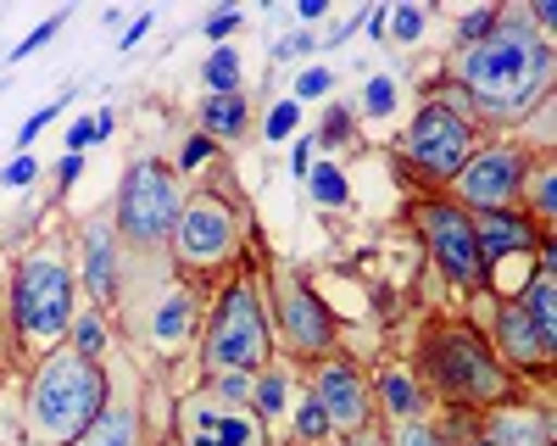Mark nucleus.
Segmentation results:
<instances>
[{"mask_svg": "<svg viewBox=\"0 0 557 446\" xmlns=\"http://www.w3.org/2000/svg\"><path fill=\"white\" fill-rule=\"evenodd\" d=\"M546 78H552V45L524 17H502L485 39L457 51V89H469V101L496 117L530 112Z\"/></svg>", "mask_w": 557, "mask_h": 446, "instance_id": "f257e3e1", "label": "nucleus"}, {"mask_svg": "<svg viewBox=\"0 0 557 446\" xmlns=\"http://www.w3.org/2000/svg\"><path fill=\"white\" fill-rule=\"evenodd\" d=\"M112 401L101 357H78L73 346H51L28 385V430L39 446H73Z\"/></svg>", "mask_w": 557, "mask_h": 446, "instance_id": "f03ea898", "label": "nucleus"}, {"mask_svg": "<svg viewBox=\"0 0 557 446\" xmlns=\"http://www.w3.org/2000/svg\"><path fill=\"white\" fill-rule=\"evenodd\" d=\"M424 369L451 408H507L513 401V369H502V357L474 324H441L424 340Z\"/></svg>", "mask_w": 557, "mask_h": 446, "instance_id": "7ed1b4c3", "label": "nucleus"}, {"mask_svg": "<svg viewBox=\"0 0 557 446\" xmlns=\"http://www.w3.org/2000/svg\"><path fill=\"white\" fill-rule=\"evenodd\" d=\"M273 351V319H268V296L251 274H240L212 307V330H207V363L223 374H257Z\"/></svg>", "mask_w": 557, "mask_h": 446, "instance_id": "20e7f679", "label": "nucleus"}, {"mask_svg": "<svg viewBox=\"0 0 557 446\" xmlns=\"http://www.w3.org/2000/svg\"><path fill=\"white\" fill-rule=\"evenodd\" d=\"M12 319L23 330V340L57 346L73 324V274L57 251H34L17 262L12 280Z\"/></svg>", "mask_w": 557, "mask_h": 446, "instance_id": "39448f33", "label": "nucleus"}, {"mask_svg": "<svg viewBox=\"0 0 557 446\" xmlns=\"http://www.w3.org/2000/svg\"><path fill=\"white\" fill-rule=\"evenodd\" d=\"M178 207H184V196H178V178H173V168L168 162H157V157H146V162H134L128 173H123V185H117V240H128V246H168V235H173V223H178Z\"/></svg>", "mask_w": 557, "mask_h": 446, "instance_id": "423d86ee", "label": "nucleus"}, {"mask_svg": "<svg viewBox=\"0 0 557 446\" xmlns=\"http://www.w3.org/2000/svg\"><path fill=\"white\" fill-rule=\"evenodd\" d=\"M457 185V207L462 212H507L524 201L530 185V146H474V157L462 162V173L451 178Z\"/></svg>", "mask_w": 557, "mask_h": 446, "instance_id": "0eeeda50", "label": "nucleus"}, {"mask_svg": "<svg viewBox=\"0 0 557 446\" xmlns=\"http://www.w3.org/2000/svg\"><path fill=\"white\" fill-rule=\"evenodd\" d=\"M474 146H480L474 117H462L446 101H424L418 117H412V128L401 134V151L412 157V168H424L430 178H457L462 162L474 157Z\"/></svg>", "mask_w": 557, "mask_h": 446, "instance_id": "6e6552de", "label": "nucleus"}, {"mask_svg": "<svg viewBox=\"0 0 557 446\" xmlns=\"http://www.w3.org/2000/svg\"><path fill=\"white\" fill-rule=\"evenodd\" d=\"M235 240H240V218L223 196L201 190L178 207V223H173V251L184 268H212V262H228L235 257Z\"/></svg>", "mask_w": 557, "mask_h": 446, "instance_id": "1a4fd4ad", "label": "nucleus"}, {"mask_svg": "<svg viewBox=\"0 0 557 446\" xmlns=\"http://www.w3.org/2000/svg\"><path fill=\"white\" fill-rule=\"evenodd\" d=\"M418 230H424V240L451 285H462V290L491 285L485 262H480V240H474V212H462L457 201H424L418 207Z\"/></svg>", "mask_w": 557, "mask_h": 446, "instance_id": "9d476101", "label": "nucleus"}, {"mask_svg": "<svg viewBox=\"0 0 557 446\" xmlns=\"http://www.w3.org/2000/svg\"><path fill=\"white\" fill-rule=\"evenodd\" d=\"M268 319H278L285 340H290L296 351H307V357H323V351L335 346V312L312 296V285H307L301 274H278Z\"/></svg>", "mask_w": 557, "mask_h": 446, "instance_id": "9b49d317", "label": "nucleus"}, {"mask_svg": "<svg viewBox=\"0 0 557 446\" xmlns=\"http://www.w3.org/2000/svg\"><path fill=\"white\" fill-rule=\"evenodd\" d=\"M312 401L323 413H330V430H346V435H357L362 424H368V385H362V374L351 369V363H341V357H330V363H318V374H312Z\"/></svg>", "mask_w": 557, "mask_h": 446, "instance_id": "f8f14e48", "label": "nucleus"}, {"mask_svg": "<svg viewBox=\"0 0 557 446\" xmlns=\"http://www.w3.org/2000/svg\"><path fill=\"white\" fill-rule=\"evenodd\" d=\"M84 285L96 296V307H117L123 296V240L112 218H89L84 230Z\"/></svg>", "mask_w": 557, "mask_h": 446, "instance_id": "ddd939ff", "label": "nucleus"}, {"mask_svg": "<svg viewBox=\"0 0 557 446\" xmlns=\"http://www.w3.org/2000/svg\"><path fill=\"white\" fill-rule=\"evenodd\" d=\"M474 240H480V262H485V280H491V268L507 262V257H530L541 246V223L519 207H507V212H480L474 218Z\"/></svg>", "mask_w": 557, "mask_h": 446, "instance_id": "4468645a", "label": "nucleus"}, {"mask_svg": "<svg viewBox=\"0 0 557 446\" xmlns=\"http://www.w3.org/2000/svg\"><path fill=\"white\" fill-rule=\"evenodd\" d=\"M178 446H268L262 424L240 408H190Z\"/></svg>", "mask_w": 557, "mask_h": 446, "instance_id": "2eb2a0df", "label": "nucleus"}, {"mask_svg": "<svg viewBox=\"0 0 557 446\" xmlns=\"http://www.w3.org/2000/svg\"><path fill=\"white\" fill-rule=\"evenodd\" d=\"M491 351L502 357V369H546V357H552V351L541 346L535 324L524 319L519 296L496 307V346H491Z\"/></svg>", "mask_w": 557, "mask_h": 446, "instance_id": "dca6fc26", "label": "nucleus"}, {"mask_svg": "<svg viewBox=\"0 0 557 446\" xmlns=\"http://www.w3.org/2000/svg\"><path fill=\"white\" fill-rule=\"evenodd\" d=\"M519 307H524V319L535 324L541 346H546V351H557V274H552V268H535V274L524 280Z\"/></svg>", "mask_w": 557, "mask_h": 446, "instance_id": "f3484780", "label": "nucleus"}, {"mask_svg": "<svg viewBox=\"0 0 557 446\" xmlns=\"http://www.w3.org/2000/svg\"><path fill=\"white\" fill-rule=\"evenodd\" d=\"M139 441V413L128 408V401H107L101 419L89 424L73 446H134Z\"/></svg>", "mask_w": 557, "mask_h": 446, "instance_id": "a211bd4d", "label": "nucleus"}, {"mask_svg": "<svg viewBox=\"0 0 557 446\" xmlns=\"http://www.w3.org/2000/svg\"><path fill=\"white\" fill-rule=\"evenodd\" d=\"M246 96H207L201 107V123H207V140L212 134H223V140H235V134H246Z\"/></svg>", "mask_w": 557, "mask_h": 446, "instance_id": "6ab92c4d", "label": "nucleus"}, {"mask_svg": "<svg viewBox=\"0 0 557 446\" xmlns=\"http://www.w3.org/2000/svg\"><path fill=\"white\" fill-rule=\"evenodd\" d=\"M201 78H207L212 96H240V51H235V45H212Z\"/></svg>", "mask_w": 557, "mask_h": 446, "instance_id": "aec40b11", "label": "nucleus"}, {"mask_svg": "<svg viewBox=\"0 0 557 446\" xmlns=\"http://www.w3.org/2000/svg\"><path fill=\"white\" fill-rule=\"evenodd\" d=\"M485 441H491V446H546V419L535 424L530 413H502Z\"/></svg>", "mask_w": 557, "mask_h": 446, "instance_id": "412c9836", "label": "nucleus"}, {"mask_svg": "<svg viewBox=\"0 0 557 446\" xmlns=\"http://www.w3.org/2000/svg\"><path fill=\"white\" fill-rule=\"evenodd\" d=\"M184 330H190V296H168L151 319V335L162 346H173V340H184Z\"/></svg>", "mask_w": 557, "mask_h": 446, "instance_id": "4be33fe9", "label": "nucleus"}, {"mask_svg": "<svg viewBox=\"0 0 557 446\" xmlns=\"http://www.w3.org/2000/svg\"><path fill=\"white\" fill-rule=\"evenodd\" d=\"M380 396H385V408L396 419H418V413H424V396H418V385L407 374H385L380 380Z\"/></svg>", "mask_w": 557, "mask_h": 446, "instance_id": "5701e85b", "label": "nucleus"}, {"mask_svg": "<svg viewBox=\"0 0 557 446\" xmlns=\"http://www.w3.org/2000/svg\"><path fill=\"white\" fill-rule=\"evenodd\" d=\"M307 185H312V196H318L323 207H346V196H351L346 173H341L335 162H318V168H307Z\"/></svg>", "mask_w": 557, "mask_h": 446, "instance_id": "b1692460", "label": "nucleus"}, {"mask_svg": "<svg viewBox=\"0 0 557 446\" xmlns=\"http://www.w3.org/2000/svg\"><path fill=\"white\" fill-rule=\"evenodd\" d=\"M67 335H73V351H78V357H101V351H107V324L96 319V312H73Z\"/></svg>", "mask_w": 557, "mask_h": 446, "instance_id": "393cba45", "label": "nucleus"}, {"mask_svg": "<svg viewBox=\"0 0 557 446\" xmlns=\"http://www.w3.org/2000/svg\"><path fill=\"white\" fill-rule=\"evenodd\" d=\"M424 23H430L424 7H385V28H391L401 45H418V39H424Z\"/></svg>", "mask_w": 557, "mask_h": 446, "instance_id": "a878e982", "label": "nucleus"}, {"mask_svg": "<svg viewBox=\"0 0 557 446\" xmlns=\"http://www.w3.org/2000/svg\"><path fill=\"white\" fill-rule=\"evenodd\" d=\"M251 401H257V419H273L278 408H285V374H262L257 385H251Z\"/></svg>", "mask_w": 557, "mask_h": 446, "instance_id": "bb28decb", "label": "nucleus"}, {"mask_svg": "<svg viewBox=\"0 0 557 446\" xmlns=\"http://www.w3.org/2000/svg\"><path fill=\"white\" fill-rule=\"evenodd\" d=\"M57 112H62V101H57V107H39L34 117H23V128L12 134V146H17V157H28V151H34V140H39V134H45V128L57 123Z\"/></svg>", "mask_w": 557, "mask_h": 446, "instance_id": "cd10ccee", "label": "nucleus"}, {"mask_svg": "<svg viewBox=\"0 0 557 446\" xmlns=\"http://www.w3.org/2000/svg\"><path fill=\"white\" fill-rule=\"evenodd\" d=\"M62 28H67V12H57V17H45V23H39L34 34H23V45H12V62H23V57H34V51H39V45H51V39H57Z\"/></svg>", "mask_w": 557, "mask_h": 446, "instance_id": "c85d7f7f", "label": "nucleus"}, {"mask_svg": "<svg viewBox=\"0 0 557 446\" xmlns=\"http://www.w3.org/2000/svg\"><path fill=\"white\" fill-rule=\"evenodd\" d=\"M330 89H335V73H330V67H307V73L296 78V96H290V101H296V107H301V101H323Z\"/></svg>", "mask_w": 557, "mask_h": 446, "instance_id": "c756f323", "label": "nucleus"}, {"mask_svg": "<svg viewBox=\"0 0 557 446\" xmlns=\"http://www.w3.org/2000/svg\"><path fill=\"white\" fill-rule=\"evenodd\" d=\"M296 435H301V441H323V435H330V413H323L312 396L296 408Z\"/></svg>", "mask_w": 557, "mask_h": 446, "instance_id": "7c9ffc66", "label": "nucleus"}, {"mask_svg": "<svg viewBox=\"0 0 557 446\" xmlns=\"http://www.w3.org/2000/svg\"><path fill=\"white\" fill-rule=\"evenodd\" d=\"M496 23H502V12H496V7H480V12H469V17L457 23V45H474V39H485Z\"/></svg>", "mask_w": 557, "mask_h": 446, "instance_id": "2f4dec72", "label": "nucleus"}, {"mask_svg": "<svg viewBox=\"0 0 557 446\" xmlns=\"http://www.w3.org/2000/svg\"><path fill=\"white\" fill-rule=\"evenodd\" d=\"M296 123H301V107H296V101H278V107L268 112V140H290Z\"/></svg>", "mask_w": 557, "mask_h": 446, "instance_id": "473e14b6", "label": "nucleus"}, {"mask_svg": "<svg viewBox=\"0 0 557 446\" xmlns=\"http://www.w3.org/2000/svg\"><path fill=\"white\" fill-rule=\"evenodd\" d=\"M351 134V112L346 107H330V117H323V128L312 134V146H341Z\"/></svg>", "mask_w": 557, "mask_h": 446, "instance_id": "72a5a7b5", "label": "nucleus"}, {"mask_svg": "<svg viewBox=\"0 0 557 446\" xmlns=\"http://www.w3.org/2000/svg\"><path fill=\"white\" fill-rule=\"evenodd\" d=\"M34 178H39V162H34V151H28V157H12V162H7V173H0V185H7V190H28Z\"/></svg>", "mask_w": 557, "mask_h": 446, "instance_id": "f704fd0d", "label": "nucleus"}, {"mask_svg": "<svg viewBox=\"0 0 557 446\" xmlns=\"http://www.w3.org/2000/svg\"><path fill=\"white\" fill-rule=\"evenodd\" d=\"M362 107L374 112V117H385V112L396 107V78H368V96H362Z\"/></svg>", "mask_w": 557, "mask_h": 446, "instance_id": "c9c22d12", "label": "nucleus"}, {"mask_svg": "<svg viewBox=\"0 0 557 446\" xmlns=\"http://www.w3.org/2000/svg\"><path fill=\"white\" fill-rule=\"evenodd\" d=\"M62 140H67V157H84L89 146H101V140H96V117H78V123H67Z\"/></svg>", "mask_w": 557, "mask_h": 446, "instance_id": "e433bc0d", "label": "nucleus"}, {"mask_svg": "<svg viewBox=\"0 0 557 446\" xmlns=\"http://www.w3.org/2000/svg\"><path fill=\"white\" fill-rule=\"evenodd\" d=\"M552 196H557V173L541 168L535 173V223H552Z\"/></svg>", "mask_w": 557, "mask_h": 446, "instance_id": "4c0bfd02", "label": "nucleus"}, {"mask_svg": "<svg viewBox=\"0 0 557 446\" xmlns=\"http://www.w3.org/2000/svg\"><path fill=\"white\" fill-rule=\"evenodd\" d=\"M212 157V140L207 134H196V140H184V151H178V168H201Z\"/></svg>", "mask_w": 557, "mask_h": 446, "instance_id": "58836bf2", "label": "nucleus"}, {"mask_svg": "<svg viewBox=\"0 0 557 446\" xmlns=\"http://www.w3.org/2000/svg\"><path fill=\"white\" fill-rule=\"evenodd\" d=\"M307 51H318V39L301 28V34H290V39H278L273 45V57H307Z\"/></svg>", "mask_w": 557, "mask_h": 446, "instance_id": "ea45409f", "label": "nucleus"}, {"mask_svg": "<svg viewBox=\"0 0 557 446\" xmlns=\"http://www.w3.org/2000/svg\"><path fill=\"white\" fill-rule=\"evenodd\" d=\"M235 28H240V12H218V17H207V39H212V45H223Z\"/></svg>", "mask_w": 557, "mask_h": 446, "instance_id": "a19ab883", "label": "nucleus"}, {"mask_svg": "<svg viewBox=\"0 0 557 446\" xmlns=\"http://www.w3.org/2000/svg\"><path fill=\"white\" fill-rule=\"evenodd\" d=\"M218 396L246 401V396H251V374H223V380H218Z\"/></svg>", "mask_w": 557, "mask_h": 446, "instance_id": "79ce46f5", "label": "nucleus"}, {"mask_svg": "<svg viewBox=\"0 0 557 446\" xmlns=\"http://www.w3.org/2000/svg\"><path fill=\"white\" fill-rule=\"evenodd\" d=\"M401 446H446V435H435V430H424V424H412Z\"/></svg>", "mask_w": 557, "mask_h": 446, "instance_id": "37998d69", "label": "nucleus"}, {"mask_svg": "<svg viewBox=\"0 0 557 446\" xmlns=\"http://www.w3.org/2000/svg\"><path fill=\"white\" fill-rule=\"evenodd\" d=\"M57 178H62V185H78V178H84V157H62L57 162Z\"/></svg>", "mask_w": 557, "mask_h": 446, "instance_id": "c03bdc74", "label": "nucleus"}, {"mask_svg": "<svg viewBox=\"0 0 557 446\" xmlns=\"http://www.w3.org/2000/svg\"><path fill=\"white\" fill-rule=\"evenodd\" d=\"M290 168H296V178H307V168H312V134H301V146H296Z\"/></svg>", "mask_w": 557, "mask_h": 446, "instance_id": "a18cd8bd", "label": "nucleus"}, {"mask_svg": "<svg viewBox=\"0 0 557 446\" xmlns=\"http://www.w3.org/2000/svg\"><path fill=\"white\" fill-rule=\"evenodd\" d=\"M151 23H157L151 12H146V17H134V23L123 28V51H128V45H139V39H146V28H151Z\"/></svg>", "mask_w": 557, "mask_h": 446, "instance_id": "49530a36", "label": "nucleus"}, {"mask_svg": "<svg viewBox=\"0 0 557 446\" xmlns=\"http://www.w3.org/2000/svg\"><path fill=\"white\" fill-rule=\"evenodd\" d=\"M535 23H541V28L557 23V0H541V7H535Z\"/></svg>", "mask_w": 557, "mask_h": 446, "instance_id": "de8ad7c7", "label": "nucleus"}, {"mask_svg": "<svg viewBox=\"0 0 557 446\" xmlns=\"http://www.w3.org/2000/svg\"><path fill=\"white\" fill-rule=\"evenodd\" d=\"M296 12H301V23H318V17H323V0H301Z\"/></svg>", "mask_w": 557, "mask_h": 446, "instance_id": "09e8293b", "label": "nucleus"}, {"mask_svg": "<svg viewBox=\"0 0 557 446\" xmlns=\"http://www.w3.org/2000/svg\"><path fill=\"white\" fill-rule=\"evenodd\" d=\"M112 123H117L112 112H96V140H107V134H112Z\"/></svg>", "mask_w": 557, "mask_h": 446, "instance_id": "8fccbe9b", "label": "nucleus"}, {"mask_svg": "<svg viewBox=\"0 0 557 446\" xmlns=\"http://www.w3.org/2000/svg\"><path fill=\"white\" fill-rule=\"evenodd\" d=\"M28 446H34V441H28Z\"/></svg>", "mask_w": 557, "mask_h": 446, "instance_id": "3c124183", "label": "nucleus"}]
</instances>
